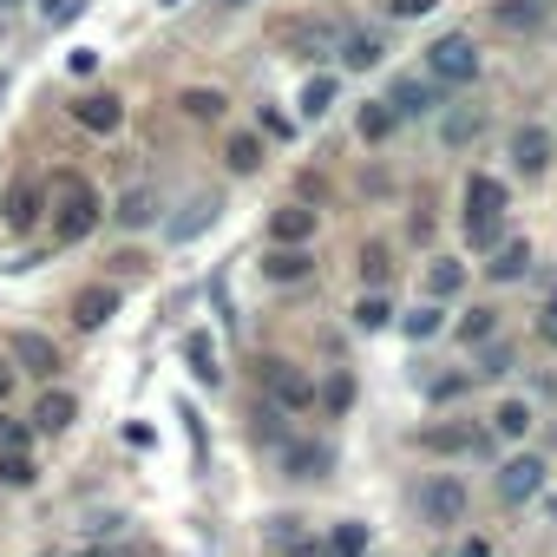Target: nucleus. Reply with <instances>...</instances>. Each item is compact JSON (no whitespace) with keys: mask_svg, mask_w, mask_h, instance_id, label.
<instances>
[{"mask_svg":"<svg viewBox=\"0 0 557 557\" xmlns=\"http://www.w3.org/2000/svg\"><path fill=\"white\" fill-rule=\"evenodd\" d=\"M505 236V184L498 177H472L466 184V243L492 249Z\"/></svg>","mask_w":557,"mask_h":557,"instance_id":"1","label":"nucleus"},{"mask_svg":"<svg viewBox=\"0 0 557 557\" xmlns=\"http://www.w3.org/2000/svg\"><path fill=\"white\" fill-rule=\"evenodd\" d=\"M426 66H433V79L466 86V79L479 73V53H472V40H466V34H446V40H433V47H426Z\"/></svg>","mask_w":557,"mask_h":557,"instance_id":"2","label":"nucleus"},{"mask_svg":"<svg viewBox=\"0 0 557 557\" xmlns=\"http://www.w3.org/2000/svg\"><path fill=\"white\" fill-rule=\"evenodd\" d=\"M420 518L426 524H459L466 518V485L459 479H426L420 485Z\"/></svg>","mask_w":557,"mask_h":557,"instance_id":"3","label":"nucleus"},{"mask_svg":"<svg viewBox=\"0 0 557 557\" xmlns=\"http://www.w3.org/2000/svg\"><path fill=\"white\" fill-rule=\"evenodd\" d=\"M537 485H544V466L524 453V459H511V466H498V498L505 505H524V498H537Z\"/></svg>","mask_w":557,"mask_h":557,"instance_id":"4","label":"nucleus"},{"mask_svg":"<svg viewBox=\"0 0 557 557\" xmlns=\"http://www.w3.org/2000/svg\"><path fill=\"white\" fill-rule=\"evenodd\" d=\"M511 164H518L524 177H537V171L550 164V132H537V125H524V132H511Z\"/></svg>","mask_w":557,"mask_h":557,"instance_id":"5","label":"nucleus"},{"mask_svg":"<svg viewBox=\"0 0 557 557\" xmlns=\"http://www.w3.org/2000/svg\"><path fill=\"white\" fill-rule=\"evenodd\" d=\"M92 223H99V197H92V184H73L66 210H60V236H86Z\"/></svg>","mask_w":557,"mask_h":557,"instance_id":"6","label":"nucleus"},{"mask_svg":"<svg viewBox=\"0 0 557 557\" xmlns=\"http://www.w3.org/2000/svg\"><path fill=\"white\" fill-rule=\"evenodd\" d=\"M262 381H269V394L283 400V407H309V400H315V387H309L296 368H283V361H269V368H262Z\"/></svg>","mask_w":557,"mask_h":557,"instance_id":"7","label":"nucleus"},{"mask_svg":"<svg viewBox=\"0 0 557 557\" xmlns=\"http://www.w3.org/2000/svg\"><path fill=\"white\" fill-rule=\"evenodd\" d=\"M387 106H394V119H413V112H433V106H440V92H433V86H420V79H400Z\"/></svg>","mask_w":557,"mask_h":557,"instance_id":"8","label":"nucleus"},{"mask_svg":"<svg viewBox=\"0 0 557 557\" xmlns=\"http://www.w3.org/2000/svg\"><path fill=\"white\" fill-rule=\"evenodd\" d=\"M420 446H426V453H479L485 440H479L472 426H433V433H420Z\"/></svg>","mask_w":557,"mask_h":557,"instance_id":"9","label":"nucleus"},{"mask_svg":"<svg viewBox=\"0 0 557 557\" xmlns=\"http://www.w3.org/2000/svg\"><path fill=\"white\" fill-rule=\"evenodd\" d=\"M485 269H492V283H518V275L531 269V243H498V256Z\"/></svg>","mask_w":557,"mask_h":557,"instance_id":"10","label":"nucleus"},{"mask_svg":"<svg viewBox=\"0 0 557 557\" xmlns=\"http://www.w3.org/2000/svg\"><path fill=\"white\" fill-rule=\"evenodd\" d=\"M0 216H8V230H34V223H40V190L14 184V190H8V210H0Z\"/></svg>","mask_w":557,"mask_h":557,"instance_id":"11","label":"nucleus"},{"mask_svg":"<svg viewBox=\"0 0 557 557\" xmlns=\"http://www.w3.org/2000/svg\"><path fill=\"white\" fill-rule=\"evenodd\" d=\"M112 309H119V296H112V289H86V296L73 302V322H79V329H99Z\"/></svg>","mask_w":557,"mask_h":557,"instance_id":"12","label":"nucleus"},{"mask_svg":"<svg viewBox=\"0 0 557 557\" xmlns=\"http://www.w3.org/2000/svg\"><path fill=\"white\" fill-rule=\"evenodd\" d=\"M73 394H47L40 407H34V426H47V433H60V426H73Z\"/></svg>","mask_w":557,"mask_h":557,"instance_id":"13","label":"nucleus"},{"mask_svg":"<svg viewBox=\"0 0 557 557\" xmlns=\"http://www.w3.org/2000/svg\"><path fill=\"white\" fill-rule=\"evenodd\" d=\"M262 269L275 275V283H296V275H309V256H302L296 243H283V249H275V256H269Z\"/></svg>","mask_w":557,"mask_h":557,"instance_id":"14","label":"nucleus"},{"mask_svg":"<svg viewBox=\"0 0 557 557\" xmlns=\"http://www.w3.org/2000/svg\"><path fill=\"white\" fill-rule=\"evenodd\" d=\"M269 230H275V243H302V236L315 230V210H275Z\"/></svg>","mask_w":557,"mask_h":557,"instance_id":"15","label":"nucleus"},{"mask_svg":"<svg viewBox=\"0 0 557 557\" xmlns=\"http://www.w3.org/2000/svg\"><path fill=\"white\" fill-rule=\"evenodd\" d=\"M289 472L296 479H322L329 472V453L322 446H289Z\"/></svg>","mask_w":557,"mask_h":557,"instance_id":"16","label":"nucleus"},{"mask_svg":"<svg viewBox=\"0 0 557 557\" xmlns=\"http://www.w3.org/2000/svg\"><path fill=\"white\" fill-rule=\"evenodd\" d=\"M79 119H86L92 132H119V99H86Z\"/></svg>","mask_w":557,"mask_h":557,"instance_id":"17","label":"nucleus"},{"mask_svg":"<svg viewBox=\"0 0 557 557\" xmlns=\"http://www.w3.org/2000/svg\"><path fill=\"white\" fill-rule=\"evenodd\" d=\"M361 550H368V524H335L329 557H361Z\"/></svg>","mask_w":557,"mask_h":557,"instance_id":"18","label":"nucleus"},{"mask_svg":"<svg viewBox=\"0 0 557 557\" xmlns=\"http://www.w3.org/2000/svg\"><path fill=\"white\" fill-rule=\"evenodd\" d=\"M459 283H466V269H459V262H433V275H426V289H433V296H459Z\"/></svg>","mask_w":557,"mask_h":557,"instance_id":"19","label":"nucleus"},{"mask_svg":"<svg viewBox=\"0 0 557 557\" xmlns=\"http://www.w3.org/2000/svg\"><path fill=\"white\" fill-rule=\"evenodd\" d=\"M21 361H27V374H53V348L40 335H21Z\"/></svg>","mask_w":557,"mask_h":557,"instance_id":"20","label":"nucleus"},{"mask_svg":"<svg viewBox=\"0 0 557 557\" xmlns=\"http://www.w3.org/2000/svg\"><path fill=\"white\" fill-rule=\"evenodd\" d=\"M342 60H348V66H355V73H361V66H374V60H381V40H374V34H355V40H348V53H342Z\"/></svg>","mask_w":557,"mask_h":557,"instance_id":"21","label":"nucleus"},{"mask_svg":"<svg viewBox=\"0 0 557 557\" xmlns=\"http://www.w3.org/2000/svg\"><path fill=\"white\" fill-rule=\"evenodd\" d=\"M0 479H8V485H34V459L27 453H0Z\"/></svg>","mask_w":557,"mask_h":557,"instance_id":"22","label":"nucleus"},{"mask_svg":"<svg viewBox=\"0 0 557 557\" xmlns=\"http://www.w3.org/2000/svg\"><path fill=\"white\" fill-rule=\"evenodd\" d=\"M329 99H335V79H309V92H302V112H309V119H322V112H329Z\"/></svg>","mask_w":557,"mask_h":557,"instance_id":"23","label":"nucleus"},{"mask_svg":"<svg viewBox=\"0 0 557 557\" xmlns=\"http://www.w3.org/2000/svg\"><path fill=\"white\" fill-rule=\"evenodd\" d=\"M394 132V106H368L361 112V138H387Z\"/></svg>","mask_w":557,"mask_h":557,"instance_id":"24","label":"nucleus"},{"mask_svg":"<svg viewBox=\"0 0 557 557\" xmlns=\"http://www.w3.org/2000/svg\"><path fill=\"white\" fill-rule=\"evenodd\" d=\"M190 374H197V381H216V355H210L203 335H190Z\"/></svg>","mask_w":557,"mask_h":557,"instance_id":"25","label":"nucleus"},{"mask_svg":"<svg viewBox=\"0 0 557 557\" xmlns=\"http://www.w3.org/2000/svg\"><path fill=\"white\" fill-rule=\"evenodd\" d=\"M119 216H125V223H151V190H125Z\"/></svg>","mask_w":557,"mask_h":557,"instance_id":"26","label":"nucleus"},{"mask_svg":"<svg viewBox=\"0 0 557 557\" xmlns=\"http://www.w3.org/2000/svg\"><path fill=\"white\" fill-rule=\"evenodd\" d=\"M524 426H531V407L524 400H505L498 407V433H524Z\"/></svg>","mask_w":557,"mask_h":557,"instance_id":"27","label":"nucleus"},{"mask_svg":"<svg viewBox=\"0 0 557 557\" xmlns=\"http://www.w3.org/2000/svg\"><path fill=\"white\" fill-rule=\"evenodd\" d=\"M184 112H190V119H216L223 99H216V92H184Z\"/></svg>","mask_w":557,"mask_h":557,"instance_id":"28","label":"nucleus"},{"mask_svg":"<svg viewBox=\"0 0 557 557\" xmlns=\"http://www.w3.org/2000/svg\"><path fill=\"white\" fill-rule=\"evenodd\" d=\"M407 335H413V342H433V335H440V309H420V315H407Z\"/></svg>","mask_w":557,"mask_h":557,"instance_id":"29","label":"nucleus"},{"mask_svg":"<svg viewBox=\"0 0 557 557\" xmlns=\"http://www.w3.org/2000/svg\"><path fill=\"white\" fill-rule=\"evenodd\" d=\"M459 335H466V342H492V309H472V315L459 322Z\"/></svg>","mask_w":557,"mask_h":557,"instance_id":"30","label":"nucleus"},{"mask_svg":"<svg viewBox=\"0 0 557 557\" xmlns=\"http://www.w3.org/2000/svg\"><path fill=\"white\" fill-rule=\"evenodd\" d=\"M361 283H387V249H361Z\"/></svg>","mask_w":557,"mask_h":557,"instance_id":"31","label":"nucleus"},{"mask_svg":"<svg viewBox=\"0 0 557 557\" xmlns=\"http://www.w3.org/2000/svg\"><path fill=\"white\" fill-rule=\"evenodd\" d=\"M230 164H236V171H256V164H262L256 138H236V145H230Z\"/></svg>","mask_w":557,"mask_h":557,"instance_id":"32","label":"nucleus"},{"mask_svg":"<svg viewBox=\"0 0 557 557\" xmlns=\"http://www.w3.org/2000/svg\"><path fill=\"white\" fill-rule=\"evenodd\" d=\"M355 322H361V329H381V322H387V302H381V296H368V302L355 309Z\"/></svg>","mask_w":557,"mask_h":557,"instance_id":"33","label":"nucleus"},{"mask_svg":"<svg viewBox=\"0 0 557 557\" xmlns=\"http://www.w3.org/2000/svg\"><path fill=\"white\" fill-rule=\"evenodd\" d=\"M27 446V426L21 420H0V453H21Z\"/></svg>","mask_w":557,"mask_h":557,"instance_id":"34","label":"nucleus"},{"mask_svg":"<svg viewBox=\"0 0 557 557\" xmlns=\"http://www.w3.org/2000/svg\"><path fill=\"white\" fill-rule=\"evenodd\" d=\"M472 132H479V119H466V112H453V119H446V138H453V145H466Z\"/></svg>","mask_w":557,"mask_h":557,"instance_id":"35","label":"nucleus"},{"mask_svg":"<svg viewBox=\"0 0 557 557\" xmlns=\"http://www.w3.org/2000/svg\"><path fill=\"white\" fill-rule=\"evenodd\" d=\"M387 8H394L400 21H413V14H433V8H440V0H387Z\"/></svg>","mask_w":557,"mask_h":557,"instance_id":"36","label":"nucleus"},{"mask_svg":"<svg viewBox=\"0 0 557 557\" xmlns=\"http://www.w3.org/2000/svg\"><path fill=\"white\" fill-rule=\"evenodd\" d=\"M479 374H492V381H498V374H511V348H492V355H485V368H479Z\"/></svg>","mask_w":557,"mask_h":557,"instance_id":"37","label":"nucleus"},{"mask_svg":"<svg viewBox=\"0 0 557 557\" xmlns=\"http://www.w3.org/2000/svg\"><path fill=\"white\" fill-rule=\"evenodd\" d=\"M537 335H544V342H550V348H557V296H550V302H544V315H537Z\"/></svg>","mask_w":557,"mask_h":557,"instance_id":"38","label":"nucleus"},{"mask_svg":"<svg viewBox=\"0 0 557 557\" xmlns=\"http://www.w3.org/2000/svg\"><path fill=\"white\" fill-rule=\"evenodd\" d=\"M453 557H492V544H485V537H466V544H459Z\"/></svg>","mask_w":557,"mask_h":557,"instance_id":"39","label":"nucleus"},{"mask_svg":"<svg viewBox=\"0 0 557 557\" xmlns=\"http://www.w3.org/2000/svg\"><path fill=\"white\" fill-rule=\"evenodd\" d=\"M86 557H112V550H86Z\"/></svg>","mask_w":557,"mask_h":557,"instance_id":"40","label":"nucleus"},{"mask_svg":"<svg viewBox=\"0 0 557 557\" xmlns=\"http://www.w3.org/2000/svg\"><path fill=\"white\" fill-rule=\"evenodd\" d=\"M230 8H236V0H230Z\"/></svg>","mask_w":557,"mask_h":557,"instance_id":"41","label":"nucleus"}]
</instances>
